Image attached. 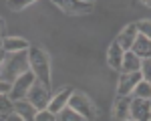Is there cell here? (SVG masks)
Masks as SVG:
<instances>
[{
    "instance_id": "e0dca14e",
    "label": "cell",
    "mask_w": 151,
    "mask_h": 121,
    "mask_svg": "<svg viewBox=\"0 0 151 121\" xmlns=\"http://www.w3.org/2000/svg\"><path fill=\"white\" fill-rule=\"evenodd\" d=\"M131 97H133V99H147V101H151V83H147V81L141 79L139 83H137V87L133 89Z\"/></svg>"
},
{
    "instance_id": "ffe728a7",
    "label": "cell",
    "mask_w": 151,
    "mask_h": 121,
    "mask_svg": "<svg viewBox=\"0 0 151 121\" xmlns=\"http://www.w3.org/2000/svg\"><path fill=\"white\" fill-rule=\"evenodd\" d=\"M141 79L143 81H147V83H151V59H143L141 60Z\"/></svg>"
},
{
    "instance_id": "9c48e42d",
    "label": "cell",
    "mask_w": 151,
    "mask_h": 121,
    "mask_svg": "<svg viewBox=\"0 0 151 121\" xmlns=\"http://www.w3.org/2000/svg\"><path fill=\"white\" fill-rule=\"evenodd\" d=\"M131 119L149 121L151 119V101H147V99H133L131 101Z\"/></svg>"
},
{
    "instance_id": "ac0fdd59",
    "label": "cell",
    "mask_w": 151,
    "mask_h": 121,
    "mask_svg": "<svg viewBox=\"0 0 151 121\" xmlns=\"http://www.w3.org/2000/svg\"><path fill=\"white\" fill-rule=\"evenodd\" d=\"M14 113V103L10 101V97L8 95H0V117L2 119H6L8 115Z\"/></svg>"
},
{
    "instance_id": "9a60e30c",
    "label": "cell",
    "mask_w": 151,
    "mask_h": 121,
    "mask_svg": "<svg viewBox=\"0 0 151 121\" xmlns=\"http://www.w3.org/2000/svg\"><path fill=\"white\" fill-rule=\"evenodd\" d=\"M131 53L137 55L141 60L143 59H151V40L145 38L143 35H139L137 40H135V45H133V48H131Z\"/></svg>"
},
{
    "instance_id": "7c38bea8",
    "label": "cell",
    "mask_w": 151,
    "mask_h": 121,
    "mask_svg": "<svg viewBox=\"0 0 151 121\" xmlns=\"http://www.w3.org/2000/svg\"><path fill=\"white\" fill-rule=\"evenodd\" d=\"M123 55H125V50L115 42H111L109 48H107V63H109V67L111 69H117V71H121V65H123Z\"/></svg>"
},
{
    "instance_id": "44dd1931",
    "label": "cell",
    "mask_w": 151,
    "mask_h": 121,
    "mask_svg": "<svg viewBox=\"0 0 151 121\" xmlns=\"http://www.w3.org/2000/svg\"><path fill=\"white\" fill-rule=\"evenodd\" d=\"M137 24V30H139V35H143L145 38H149L151 40V20H139Z\"/></svg>"
},
{
    "instance_id": "4fadbf2b",
    "label": "cell",
    "mask_w": 151,
    "mask_h": 121,
    "mask_svg": "<svg viewBox=\"0 0 151 121\" xmlns=\"http://www.w3.org/2000/svg\"><path fill=\"white\" fill-rule=\"evenodd\" d=\"M14 113L20 115L24 121H35L38 111H36V107L32 103H28V99H22V101H16L14 103Z\"/></svg>"
},
{
    "instance_id": "603a6c76",
    "label": "cell",
    "mask_w": 151,
    "mask_h": 121,
    "mask_svg": "<svg viewBox=\"0 0 151 121\" xmlns=\"http://www.w3.org/2000/svg\"><path fill=\"white\" fill-rule=\"evenodd\" d=\"M30 4H32L30 0H10V2H8V8H10V10H22L26 6H30Z\"/></svg>"
},
{
    "instance_id": "52a82bcc",
    "label": "cell",
    "mask_w": 151,
    "mask_h": 121,
    "mask_svg": "<svg viewBox=\"0 0 151 121\" xmlns=\"http://www.w3.org/2000/svg\"><path fill=\"white\" fill-rule=\"evenodd\" d=\"M131 101H133V97H131V95H127V97L117 95L115 105H113V119H115V121H127V119H131Z\"/></svg>"
},
{
    "instance_id": "83f0119b",
    "label": "cell",
    "mask_w": 151,
    "mask_h": 121,
    "mask_svg": "<svg viewBox=\"0 0 151 121\" xmlns=\"http://www.w3.org/2000/svg\"><path fill=\"white\" fill-rule=\"evenodd\" d=\"M145 4H147V6H149V8H151V0H147V2H145Z\"/></svg>"
},
{
    "instance_id": "cb8c5ba5",
    "label": "cell",
    "mask_w": 151,
    "mask_h": 121,
    "mask_svg": "<svg viewBox=\"0 0 151 121\" xmlns=\"http://www.w3.org/2000/svg\"><path fill=\"white\" fill-rule=\"evenodd\" d=\"M10 89H12V85H10V83H6V81H0V95H8V93H10Z\"/></svg>"
},
{
    "instance_id": "277c9868",
    "label": "cell",
    "mask_w": 151,
    "mask_h": 121,
    "mask_svg": "<svg viewBox=\"0 0 151 121\" xmlns=\"http://www.w3.org/2000/svg\"><path fill=\"white\" fill-rule=\"evenodd\" d=\"M35 83H36V77L32 75V71L20 75V77L12 83V89H10V93H8L10 101H12V103H16V101L26 99V97H28V91L32 89V85H35Z\"/></svg>"
},
{
    "instance_id": "f546056e",
    "label": "cell",
    "mask_w": 151,
    "mask_h": 121,
    "mask_svg": "<svg viewBox=\"0 0 151 121\" xmlns=\"http://www.w3.org/2000/svg\"><path fill=\"white\" fill-rule=\"evenodd\" d=\"M149 121H151V119H149Z\"/></svg>"
},
{
    "instance_id": "484cf974",
    "label": "cell",
    "mask_w": 151,
    "mask_h": 121,
    "mask_svg": "<svg viewBox=\"0 0 151 121\" xmlns=\"http://www.w3.org/2000/svg\"><path fill=\"white\" fill-rule=\"evenodd\" d=\"M6 57H8V55H6V53H4V50L0 48V67L4 65V60H6Z\"/></svg>"
},
{
    "instance_id": "5bb4252c",
    "label": "cell",
    "mask_w": 151,
    "mask_h": 121,
    "mask_svg": "<svg viewBox=\"0 0 151 121\" xmlns=\"http://www.w3.org/2000/svg\"><path fill=\"white\" fill-rule=\"evenodd\" d=\"M58 4V8H63L65 12H70V14H85V12H91L93 10V2H55Z\"/></svg>"
},
{
    "instance_id": "6da1fadb",
    "label": "cell",
    "mask_w": 151,
    "mask_h": 121,
    "mask_svg": "<svg viewBox=\"0 0 151 121\" xmlns=\"http://www.w3.org/2000/svg\"><path fill=\"white\" fill-rule=\"evenodd\" d=\"M26 53H28L30 71L36 77V81H40L45 87L50 89V57H48V53L38 47H30Z\"/></svg>"
},
{
    "instance_id": "d6986e66",
    "label": "cell",
    "mask_w": 151,
    "mask_h": 121,
    "mask_svg": "<svg viewBox=\"0 0 151 121\" xmlns=\"http://www.w3.org/2000/svg\"><path fill=\"white\" fill-rule=\"evenodd\" d=\"M57 121H85V119L79 113H75L70 107H65L60 113H57Z\"/></svg>"
},
{
    "instance_id": "8992f818",
    "label": "cell",
    "mask_w": 151,
    "mask_h": 121,
    "mask_svg": "<svg viewBox=\"0 0 151 121\" xmlns=\"http://www.w3.org/2000/svg\"><path fill=\"white\" fill-rule=\"evenodd\" d=\"M139 81H141V73H127V75L121 73L119 83H117V95H121V97L131 95Z\"/></svg>"
},
{
    "instance_id": "d4e9b609",
    "label": "cell",
    "mask_w": 151,
    "mask_h": 121,
    "mask_svg": "<svg viewBox=\"0 0 151 121\" xmlns=\"http://www.w3.org/2000/svg\"><path fill=\"white\" fill-rule=\"evenodd\" d=\"M6 121H24V119L20 117V115H16V113H12V115H8V117H6Z\"/></svg>"
},
{
    "instance_id": "2e32d148",
    "label": "cell",
    "mask_w": 151,
    "mask_h": 121,
    "mask_svg": "<svg viewBox=\"0 0 151 121\" xmlns=\"http://www.w3.org/2000/svg\"><path fill=\"white\" fill-rule=\"evenodd\" d=\"M141 69V59L137 55H133L131 50H127L123 55V65H121V73L127 75V73H139Z\"/></svg>"
},
{
    "instance_id": "ba28073f",
    "label": "cell",
    "mask_w": 151,
    "mask_h": 121,
    "mask_svg": "<svg viewBox=\"0 0 151 121\" xmlns=\"http://www.w3.org/2000/svg\"><path fill=\"white\" fill-rule=\"evenodd\" d=\"M137 36H139V30H137V24H127L121 32H119V36H117V45L123 48L125 53L127 50H131L133 48V45H135V40H137Z\"/></svg>"
},
{
    "instance_id": "30bf717a",
    "label": "cell",
    "mask_w": 151,
    "mask_h": 121,
    "mask_svg": "<svg viewBox=\"0 0 151 121\" xmlns=\"http://www.w3.org/2000/svg\"><path fill=\"white\" fill-rule=\"evenodd\" d=\"M2 50L6 53V55H16V53H26L28 48H30V45L24 40V38H20V36H6L4 40H2Z\"/></svg>"
},
{
    "instance_id": "5b68a950",
    "label": "cell",
    "mask_w": 151,
    "mask_h": 121,
    "mask_svg": "<svg viewBox=\"0 0 151 121\" xmlns=\"http://www.w3.org/2000/svg\"><path fill=\"white\" fill-rule=\"evenodd\" d=\"M28 103H32L36 107V111H42V109L48 107V103H50V93H48V87L40 83V81H36L32 85V89L28 91Z\"/></svg>"
},
{
    "instance_id": "7a4b0ae2",
    "label": "cell",
    "mask_w": 151,
    "mask_h": 121,
    "mask_svg": "<svg viewBox=\"0 0 151 121\" xmlns=\"http://www.w3.org/2000/svg\"><path fill=\"white\" fill-rule=\"evenodd\" d=\"M30 71V65H28V53H16V55H8L4 65L0 67V81H6V83H14L20 75Z\"/></svg>"
},
{
    "instance_id": "7402d4cb",
    "label": "cell",
    "mask_w": 151,
    "mask_h": 121,
    "mask_svg": "<svg viewBox=\"0 0 151 121\" xmlns=\"http://www.w3.org/2000/svg\"><path fill=\"white\" fill-rule=\"evenodd\" d=\"M35 121H57V115H55V113H50L48 109H42V111H38V113H36Z\"/></svg>"
},
{
    "instance_id": "8fae6325",
    "label": "cell",
    "mask_w": 151,
    "mask_h": 121,
    "mask_svg": "<svg viewBox=\"0 0 151 121\" xmlns=\"http://www.w3.org/2000/svg\"><path fill=\"white\" fill-rule=\"evenodd\" d=\"M70 95H73V89H70V87L63 89L60 93H57L55 97H50V103H48V107H47V109L50 111V113H55V115H57V113H60L63 109L69 105Z\"/></svg>"
},
{
    "instance_id": "3957f363",
    "label": "cell",
    "mask_w": 151,
    "mask_h": 121,
    "mask_svg": "<svg viewBox=\"0 0 151 121\" xmlns=\"http://www.w3.org/2000/svg\"><path fill=\"white\" fill-rule=\"evenodd\" d=\"M67 107H70L75 113H79L85 121H93L95 117H97V107H95V103L85 95V93L73 91V95H70Z\"/></svg>"
},
{
    "instance_id": "4316f807",
    "label": "cell",
    "mask_w": 151,
    "mask_h": 121,
    "mask_svg": "<svg viewBox=\"0 0 151 121\" xmlns=\"http://www.w3.org/2000/svg\"><path fill=\"white\" fill-rule=\"evenodd\" d=\"M0 36H2V20H0Z\"/></svg>"
},
{
    "instance_id": "f1b7e54d",
    "label": "cell",
    "mask_w": 151,
    "mask_h": 121,
    "mask_svg": "<svg viewBox=\"0 0 151 121\" xmlns=\"http://www.w3.org/2000/svg\"><path fill=\"white\" fill-rule=\"evenodd\" d=\"M127 121H133V119H127Z\"/></svg>"
}]
</instances>
